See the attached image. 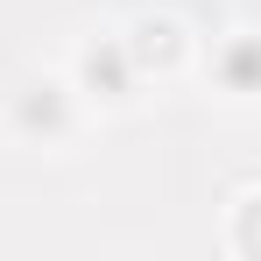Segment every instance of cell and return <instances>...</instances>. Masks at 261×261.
Returning <instances> with one entry per match:
<instances>
[{"mask_svg": "<svg viewBox=\"0 0 261 261\" xmlns=\"http://www.w3.org/2000/svg\"><path fill=\"white\" fill-rule=\"evenodd\" d=\"M78 113H85V99H78L71 78H57V71L21 78V85L7 92V127L21 134V141H43V148L71 141V134H78Z\"/></svg>", "mask_w": 261, "mask_h": 261, "instance_id": "obj_1", "label": "cell"}, {"mask_svg": "<svg viewBox=\"0 0 261 261\" xmlns=\"http://www.w3.org/2000/svg\"><path fill=\"white\" fill-rule=\"evenodd\" d=\"M120 43H127L134 71H141V85L155 78H184L191 64H198V36L184 29V14H170V7H141L127 29H120Z\"/></svg>", "mask_w": 261, "mask_h": 261, "instance_id": "obj_2", "label": "cell"}, {"mask_svg": "<svg viewBox=\"0 0 261 261\" xmlns=\"http://www.w3.org/2000/svg\"><path fill=\"white\" fill-rule=\"evenodd\" d=\"M71 85H78V99L85 106H127L134 92H141V71H134V57L120 36H85L78 43V57H71V71H64Z\"/></svg>", "mask_w": 261, "mask_h": 261, "instance_id": "obj_3", "label": "cell"}, {"mask_svg": "<svg viewBox=\"0 0 261 261\" xmlns=\"http://www.w3.org/2000/svg\"><path fill=\"white\" fill-rule=\"evenodd\" d=\"M205 71L226 99H261V29H233L226 43H212Z\"/></svg>", "mask_w": 261, "mask_h": 261, "instance_id": "obj_4", "label": "cell"}, {"mask_svg": "<svg viewBox=\"0 0 261 261\" xmlns=\"http://www.w3.org/2000/svg\"><path fill=\"white\" fill-rule=\"evenodd\" d=\"M226 247H233V254H254V261H261V184L233 198V219H226Z\"/></svg>", "mask_w": 261, "mask_h": 261, "instance_id": "obj_5", "label": "cell"}]
</instances>
